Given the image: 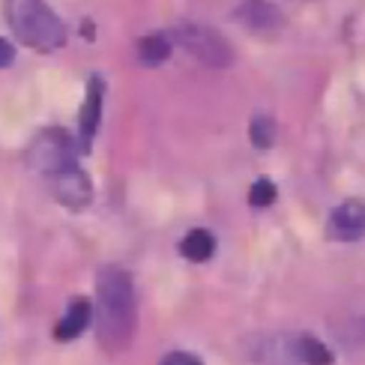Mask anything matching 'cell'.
Wrapping results in <instances>:
<instances>
[{"label": "cell", "instance_id": "cell-1", "mask_svg": "<svg viewBox=\"0 0 365 365\" xmlns=\"http://www.w3.org/2000/svg\"><path fill=\"white\" fill-rule=\"evenodd\" d=\"M96 339L108 354L126 351L138 327V299L132 276L120 267L99 269L96 279Z\"/></svg>", "mask_w": 365, "mask_h": 365}, {"label": "cell", "instance_id": "cell-2", "mask_svg": "<svg viewBox=\"0 0 365 365\" xmlns=\"http://www.w3.org/2000/svg\"><path fill=\"white\" fill-rule=\"evenodd\" d=\"M6 24L27 48L57 51L66 45V24L45 0H4Z\"/></svg>", "mask_w": 365, "mask_h": 365}, {"label": "cell", "instance_id": "cell-3", "mask_svg": "<svg viewBox=\"0 0 365 365\" xmlns=\"http://www.w3.org/2000/svg\"><path fill=\"white\" fill-rule=\"evenodd\" d=\"M168 36H171V42H177L180 48H186L192 57H197L207 66L225 69V66L234 63L231 42H227L216 27H207V24H197V21H180Z\"/></svg>", "mask_w": 365, "mask_h": 365}, {"label": "cell", "instance_id": "cell-4", "mask_svg": "<svg viewBox=\"0 0 365 365\" xmlns=\"http://www.w3.org/2000/svg\"><path fill=\"white\" fill-rule=\"evenodd\" d=\"M78 153H81L78 144L63 129H42L27 147V165L45 177H54L66 168H75Z\"/></svg>", "mask_w": 365, "mask_h": 365}, {"label": "cell", "instance_id": "cell-5", "mask_svg": "<svg viewBox=\"0 0 365 365\" xmlns=\"http://www.w3.org/2000/svg\"><path fill=\"white\" fill-rule=\"evenodd\" d=\"M327 237L336 242H356L365 237V201H341L329 212L327 222Z\"/></svg>", "mask_w": 365, "mask_h": 365}, {"label": "cell", "instance_id": "cell-6", "mask_svg": "<svg viewBox=\"0 0 365 365\" xmlns=\"http://www.w3.org/2000/svg\"><path fill=\"white\" fill-rule=\"evenodd\" d=\"M48 186H51V195L57 197L63 207L69 210H81L93 201V186H90V177L75 165V168H66L54 177H48Z\"/></svg>", "mask_w": 365, "mask_h": 365}, {"label": "cell", "instance_id": "cell-7", "mask_svg": "<svg viewBox=\"0 0 365 365\" xmlns=\"http://www.w3.org/2000/svg\"><path fill=\"white\" fill-rule=\"evenodd\" d=\"M234 19L255 34H269V30H279L284 24V15L272 0H242Z\"/></svg>", "mask_w": 365, "mask_h": 365}, {"label": "cell", "instance_id": "cell-8", "mask_svg": "<svg viewBox=\"0 0 365 365\" xmlns=\"http://www.w3.org/2000/svg\"><path fill=\"white\" fill-rule=\"evenodd\" d=\"M102 93H105V84L99 75H93L87 84V96H84V108L78 117V150L87 153L90 144L96 138V129H99V120H102Z\"/></svg>", "mask_w": 365, "mask_h": 365}, {"label": "cell", "instance_id": "cell-9", "mask_svg": "<svg viewBox=\"0 0 365 365\" xmlns=\"http://www.w3.org/2000/svg\"><path fill=\"white\" fill-rule=\"evenodd\" d=\"M90 321H93V306H90V299H75L72 306L66 309V314L60 317V324L54 329V339L57 341H72L78 339L81 332L90 327Z\"/></svg>", "mask_w": 365, "mask_h": 365}, {"label": "cell", "instance_id": "cell-10", "mask_svg": "<svg viewBox=\"0 0 365 365\" xmlns=\"http://www.w3.org/2000/svg\"><path fill=\"white\" fill-rule=\"evenodd\" d=\"M174 42L168 34H147L138 39V60L144 66H162L171 57Z\"/></svg>", "mask_w": 365, "mask_h": 365}, {"label": "cell", "instance_id": "cell-11", "mask_svg": "<svg viewBox=\"0 0 365 365\" xmlns=\"http://www.w3.org/2000/svg\"><path fill=\"white\" fill-rule=\"evenodd\" d=\"M180 252L186 255L189 261L204 264L212 257V252H216V237H212L210 231H204V227H195V231H189L186 237H182Z\"/></svg>", "mask_w": 365, "mask_h": 365}, {"label": "cell", "instance_id": "cell-12", "mask_svg": "<svg viewBox=\"0 0 365 365\" xmlns=\"http://www.w3.org/2000/svg\"><path fill=\"white\" fill-rule=\"evenodd\" d=\"M291 351L299 362H306V365H332V354H329V347L324 341H317L314 336H299L294 344H291Z\"/></svg>", "mask_w": 365, "mask_h": 365}, {"label": "cell", "instance_id": "cell-13", "mask_svg": "<svg viewBox=\"0 0 365 365\" xmlns=\"http://www.w3.org/2000/svg\"><path fill=\"white\" fill-rule=\"evenodd\" d=\"M249 138L257 150H269L272 144H276V120L272 117H252L249 123Z\"/></svg>", "mask_w": 365, "mask_h": 365}, {"label": "cell", "instance_id": "cell-14", "mask_svg": "<svg viewBox=\"0 0 365 365\" xmlns=\"http://www.w3.org/2000/svg\"><path fill=\"white\" fill-rule=\"evenodd\" d=\"M272 201H276V182L261 177L255 182V186L249 189V204L252 207H269Z\"/></svg>", "mask_w": 365, "mask_h": 365}, {"label": "cell", "instance_id": "cell-15", "mask_svg": "<svg viewBox=\"0 0 365 365\" xmlns=\"http://www.w3.org/2000/svg\"><path fill=\"white\" fill-rule=\"evenodd\" d=\"M162 365H204V362L197 359L195 354H182V351H177V354H168V356H165Z\"/></svg>", "mask_w": 365, "mask_h": 365}, {"label": "cell", "instance_id": "cell-16", "mask_svg": "<svg viewBox=\"0 0 365 365\" xmlns=\"http://www.w3.org/2000/svg\"><path fill=\"white\" fill-rule=\"evenodd\" d=\"M12 60H15V48H12V45H9L6 39H0V69L9 66Z\"/></svg>", "mask_w": 365, "mask_h": 365}]
</instances>
